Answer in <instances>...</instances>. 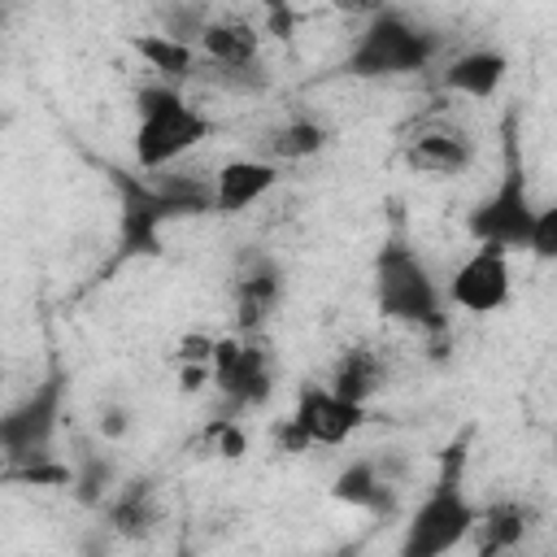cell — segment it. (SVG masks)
Segmentation results:
<instances>
[{
    "label": "cell",
    "instance_id": "6da1fadb",
    "mask_svg": "<svg viewBox=\"0 0 557 557\" xmlns=\"http://www.w3.org/2000/svg\"><path fill=\"white\" fill-rule=\"evenodd\" d=\"M370 292H374V313L383 322H396L405 331H418L431 348L435 361L448 357V339H453V313L444 300V283L431 274L426 257L409 244V235L396 226L383 235V244L374 248V265H370Z\"/></svg>",
    "mask_w": 557,
    "mask_h": 557
},
{
    "label": "cell",
    "instance_id": "7a4b0ae2",
    "mask_svg": "<svg viewBox=\"0 0 557 557\" xmlns=\"http://www.w3.org/2000/svg\"><path fill=\"white\" fill-rule=\"evenodd\" d=\"M444 30L422 22L409 9H374L361 30L352 35L348 52L339 57V74L344 78H361V83H379V78H405V74H422L435 70L444 61Z\"/></svg>",
    "mask_w": 557,
    "mask_h": 557
},
{
    "label": "cell",
    "instance_id": "3957f363",
    "mask_svg": "<svg viewBox=\"0 0 557 557\" xmlns=\"http://www.w3.org/2000/svg\"><path fill=\"white\" fill-rule=\"evenodd\" d=\"M466 461H470V431H461L440 453V470L422 500L405 513L396 557H448L466 544L474 527V500L466 492Z\"/></svg>",
    "mask_w": 557,
    "mask_h": 557
},
{
    "label": "cell",
    "instance_id": "277c9868",
    "mask_svg": "<svg viewBox=\"0 0 557 557\" xmlns=\"http://www.w3.org/2000/svg\"><path fill=\"white\" fill-rule=\"evenodd\" d=\"M213 131L218 122L183 87H170V83L135 87V144L131 148L144 174L187 161Z\"/></svg>",
    "mask_w": 557,
    "mask_h": 557
},
{
    "label": "cell",
    "instance_id": "5b68a950",
    "mask_svg": "<svg viewBox=\"0 0 557 557\" xmlns=\"http://www.w3.org/2000/svg\"><path fill=\"white\" fill-rule=\"evenodd\" d=\"M535 200L527 187V170H522V139H518V109H505L500 122V174L496 187L466 213V235L483 248H500V252H527L531 226H535Z\"/></svg>",
    "mask_w": 557,
    "mask_h": 557
},
{
    "label": "cell",
    "instance_id": "8992f818",
    "mask_svg": "<svg viewBox=\"0 0 557 557\" xmlns=\"http://www.w3.org/2000/svg\"><path fill=\"white\" fill-rule=\"evenodd\" d=\"M65 400H70V370L61 361H52L48 374L26 396H17L9 409H0V461H4V470L61 457L57 431L65 418Z\"/></svg>",
    "mask_w": 557,
    "mask_h": 557
},
{
    "label": "cell",
    "instance_id": "52a82bcc",
    "mask_svg": "<svg viewBox=\"0 0 557 557\" xmlns=\"http://www.w3.org/2000/svg\"><path fill=\"white\" fill-rule=\"evenodd\" d=\"M209 387L218 392V405L226 418H244L252 409H265L274 387H278V370H274V352H270L265 335H257V339L218 335Z\"/></svg>",
    "mask_w": 557,
    "mask_h": 557
},
{
    "label": "cell",
    "instance_id": "ba28073f",
    "mask_svg": "<svg viewBox=\"0 0 557 557\" xmlns=\"http://www.w3.org/2000/svg\"><path fill=\"white\" fill-rule=\"evenodd\" d=\"M370 422V409L361 405H348L339 400L326 383H300L296 387V400H292V413L274 426V448L296 457V453H309V448H339L348 444L361 426Z\"/></svg>",
    "mask_w": 557,
    "mask_h": 557
},
{
    "label": "cell",
    "instance_id": "9c48e42d",
    "mask_svg": "<svg viewBox=\"0 0 557 557\" xmlns=\"http://www.w3.org/2000/svg\"><path fill=\"white\" fill-rule=\"evenodd\" d=\"M287 296V270L270 248H244L235 252L226 300H231V335H265V326L278 318Z\"/></svg>",
    "mask_w": 557,
    "mask_h": 557
},
{
    "label": "cell",
    "instance_id": "30bf717a",
    "mask_svg": "<svg viewBox=\"0 0 557 557\" xmlns=\"http://www.w3.org/2000/svg\"><path fill=\"white\" fill-rule=\"evenodd\" d=\"M104 178H109V187L117 196V261L157 257L161 252V231L170 222H178L174 209L161 200L152 178L139 174V170L104 161Z\"/></svg>",
    "mask_w": 557,
    "mask_h": 557
},
{
    "label": "cell",
    "instance_id": "8fae6325",
    "mask_svg": "<svg viewBox=\"0 0 557 557\" xmlns=\"http://www.w3.org/2000/svg\"><path fill=\"white\" fill-rule=\"evenodd\" d=\"M474 161H479V139H474V131H470L461 117L444 113V109L422 113V117L405 131V139H400V165H405L409 174H422V178H457V174H466Z\"/></svg>",
    "mask_w": 557,
    "mask_h": 557
},
{
    "label": "cell",
    "instance_id": "7c38bea8",
    "mask_svg": "<svg viewBox=\"0 0 557 557\" xmlns=\"http://www.w3.org/2000/svg\"><path fill=\"white\" fill-rule=\"evenodd\" d=\"M513 296V270H509V252L500 248H483L474 244L470 257L453 270V278L444 283V300L448 309H461V313H474V318H487V313H500Z\"/></svg>",
    "mask_w": 557,
    "mask_h": 557
},
{
    "label": "cell",
    "instance_id": "4fadbf2b",
    "mask_svg": "<svg viewBox=\"0 0 557 557\" xmlns=\"http://www.w3.org/2000/svg\"><path fill=\"white\" fill-rule=\"evenodd\" d=\"M165 496L152 474H131L113 487V496L96 509V522L126 548V544H152L165 531Z\"/></svg>",
    "mask_w": 557,
    "mask_h": 557
},
{
    "label": "cell",
    "instance_id": "5bb4252c",
    "mask_svg": "<svg viewBox=\"0 0 557 557\" xmlns=\"http://www.w3.org/2000/svg\"><path fill=\"white\" fill-rule=\"evenodd\" d=\"M535 522H540L535 500H527V496H496V500L474 509V527H470L466 544L474 548V557H518L522 544L531 540Z\"/></svg>",
    "mask_w": 557,
    "mask_h": 557
},
{
    "label": "cell",
    "instance_id": "9a60e30c",
    "mask_svg": "<svg viewBox=\"0 0 557 557\" xmlns=\"http://www.w3.org/2000/svg\"><path fill=\"white\" fill-rule=\"evenodd\" d=\"M331 144V126L322 113L313 109H287L283 117L265 122L257 135H252V157L270 161V165H296V161H309L318 157L322 148Z\"/></svg>",
    "mask_w": 557,
    "mask_h": 557
},
{
    "label": "cell",
    "instance_id": "2e32d148",
    "mask_svg": "<svg viewBox=\"0 0 557 557\" xmlns=\"http://www.w3.org/2000/svg\"><path fill=\"white\" fill-rule=\"evenodd\" d=\"M509 78V57L496 44H470L457 48L453 57L440 61V91L448 96H466V100H492L500 91V83Z\"/></svg>",
    "mask_w": 557,
    "mask_h": 557
},
{
    "label": "cell",
    "instance_id": "e0dca14e",
    "mask_svg": "<svg viewBox=\"0 0 557 557\" xmlns=\"http://www.w3.org/2000/svg\"><path fill=\"white\" fill-rule=\"evenodd\" d=\"M331 500H339V505H348V509H361V513H370V518H379V522H392V518L400 513V487L383 483V474H379V466H374L370 453L348 457V461L335 470V479H331Z\"/></svg>",
    "mask_w": 557,
    "mask_h": 557
},
{
    "label": "cell",
    "instance_id": "ac0fdd59",
    "mask_svg": "<svg viewBox=\"0 0 557 557\" xmlns=\"http://www.w3.org/2000/svg\"><path fill=\"white\" fill-rule=\"evenodd\" d=\"M200 52V65H218V70H235V65H252V61H265L261 57V26L248 17V13H231V9H218L196 44Z\"/></svg>",
    "mask_w": 557,
    "mask_h": 557
},
{
    "label": "cell",
    "instance_id": "d6986e66",
    "mask_svg": "<svg viewBox=\"0 0 557 557\" xmlns=\"http://www.w3.org/2000/svg\"><path fill=\"white\" fill-rule=\"evenodd\" d=\"M283 170L261 161V157H235V161H222L213 170V213L222 218H235L244 209H252L257 200H265L274 187H278Z\"/></svg>",
    "mask_w": 557,
    "mask_h": 557
},
{
    "label": "cell",
    "instance_id": "ffe728a7",
    "mask_svg": "<svg viewBox=\"0 0 557 557\" xmlns=\"http://www.w3.org/2000/svg\"><path fill=\"white\" fill-rule=\"evenodd\" d=\"M326 387H331L339 400L370 409L374 396L387 387V357H383L374 344H348V348H339V357L331 361Z\"/></svg>",
    "mask_w": 557,
    "mask_h": 557
},
{
    "label": "cell",
    "instance_id": "44dd1931",
    "mask_svg": "<svg viewBox=\"0 0 557 557\" xmlns=\"http://www.w3.org/2000/svg\"><path fill=\"white\" fill-rule=\"evenodd\" d=\"M126 474H122V466H117V457L109 453V444H78V453L70 457V496L83 505V509H100L109 496H113V487L122 483Z\"/></svg>",
    "mask_w": 557,
    "mask_h": 557
},
{
    "label": "cell",
    "instance_id": "7402d4cb",
    "mask_svg": "<svg viewBox=\"0 0 557 557\" xmlns=\"http://www.w3.org/2000/svg\"><path fill=\"white\" fill-rule=\"evenodd\" d=\"M148 178L161 191V200L174 209V218H205V213H213V174L209 170H196V165L178 161V165L152 170Z\"/></svg>",
    "mask_w": 557,
    "mask_h": 557
},
{
    "label": "cell",
    "instance_id": "603a6c76",
    "mask_svg": "<svg viewBox=\"0 0 557 557\" xmlns=\"http://www.w3.org/2000/svg\"><path fill=\"white\" fill-rule=\"evenodd\" d=\"M131 48H135V57L152 70V83L187 87V83H196V74H200V52L187 48V44H174V39H165V35H157V30H152V35H135Z\"/></svg>",
    "mask_w": 557,
    "mask_h": 557
},
{
    "label": "cell",
    "instance_id": "cb8c5ba5",
    "mask_svg": "<svg viewBox=\"0 0 557 557\" xmlns=\"http://www.w3.org/2000/svg\"><path fill=\"white\" fill-rule=\"evenodd\" d=\"M213 13H218L213 4H183V0L152 9V17H157V35H165V39H174V44H187V48L200 44V35H205V26H209Z\"/></svg>",
    "mask_w": 557,
    "mask_h": 557
},
{
    "label": "cell",
    "instance_id": "d4e9b609",
    "mask_svg": "<svg viewBox=\"0 0 557 557\" xmlns=\"http://www.w3.org/2000/svg\"><path fill=\"white\" fill-rule=\"evenodd\" d=\"M200 83H209L213 91H226V96H265L274 87V74L265 61H252V65H235V70H218V65H200L196 74Z\"/></svg>",
    "mask_w": 557,
    "mask_h": 557
},
{
    "label": "cell",
    "instance_id": "484cf974",
    "mask_svg": "<svg viewBox=\"0 0 557 557\" xmlns=\"http://www.w3.org/2000/svg\"><path fill=\"white\" fill-rule=\"evenodd\" d=\"M131 431H135V409H131V400H122V396H100L96 409H91V435L113 448V444L131 440Z\"/></svg>",
    "mask_w": 557,
    "mask_h": 557
},
{
    "label": "cell",
    "instance_id": "4316f807",
    "mask_svg": "<svg viewBox=\"0 0 557 557\" xmlns=\"http://www.w3.org/2000/svg\"><path fill=\"white\" fill-rule=\"evenodd\" d=\"M205 444H209L213 457H222V461H239V457L248 453V431H244L239 418L218 413V418L205 426Z\"/></svg>",
    "mask_w": 557,
    "mask_h": 557
},
{
    "label": "cell",
    "instance_id": "83f0119b",
    "mask_svg": "<svg viewBox=\"0 0 557 557\" xmlns=\"http://www.w3.org/2000/svg\"><path fill=\"white\" fill-rule=\"evenodd\" d=\"M527 252L535 261H557V205H540L535 209V226H531Z\"/></svg>",
    "mask_w": 557,
    "mask_h": 557
},
{
    "label": "cell",
    "instance_id": "f1b7e54d",
    "mask_svg": "<svg viewBox=\"0 0 557 557\" xmlns=\"http://www.w3.org/2000/svg\"><path fill=\"white\" fill-rule=\"evenodd\" d=\"M213 348H218V335H209V331H183L174 339V366H213Z\"/></svg>",
    "mask_w": 557,
    "mask_h": 557
},
{
    "label": "cell",
    "instance_id": "f546056e",
    "mask_svg": "<svg viewBox=\"0 0 557 557\" xmlns=\"http://www.w3.org/2000/svg\"><path fill=\"white\" fill-rule=\"evenodd\" d=\"M117 548H122V544H117L100 522H91V527L78 535V557H117Z\"/></svg>",
    "mask_w": 557,
    "mask_h": 557
},
{
    "label": "cell",
    "instance_id": "4dcf8cb0",
    "mask_svg": "<svg viewBox=\"0 0 557 557\" xmlns=\"http://www.w3.org/2000/svg\"><path fill=\"white\" fill-rule=\"evenodd\" d=\"M178 370V392L183 396H196L209 387V366H174Z\"/></svg>",
    "mask_w": 557,
    "mask_h": 557
},
{
    "label": "cell",
    "instance_id": "1f68e13d",
    "mask_svg": "<svg viewBox=\"0 0 557 557\" xmlns=\"http://www.w3.org/2000/svg\"><path fill=\"white\" fill-rule=\"evenodd\" d=\"M357 553H361V544H339V548H331L322 557H357Z\"/></svg>",
    "mask_w": 557,
    "mask_h": 557
},
{
    "label": "cell",
    "instance_id": "d6a6232c",
    "mask_svg": "<svg viewBox=\"0 0 557 557\" xmlns=\"http://www.w3.org/2000/svg\"><path fill=\"white\" fill-rule=\"evenodd\" d=\"M4 26H9V9L0 4V30H4Z\"/></svg>",
    "mask_w": 557,
    "mask_h": 557
},
{
    "label": "cell",
    "instance_id": "836d02e7",
    "mask_svg": "<svg viewBox=\"0 0 557 557\" xmlns=\"http://www.w3.org/2000/svg\"><path fill=\"white\" fill-rule=\"evenodd\" d=\"M174 557H196V553H191L187 544H178V553H174Z\"/></svg>",
    "mask_w": 557,
    "mask_h": 557
},
{
    "label": "cell",
    "instance_id": "e575fe53",
    "mask_svg": "<svg viewBox=\"0 0 557 557\" xmlns=\"http://www.w3.org/2000/svg\"><path fill=\"white\" fill-rule=\"evenodd\" d=\"M540 557H548V553H540Z\"/></svg>",
    "mask_w": 557,
    "mask_h": 557
}]
</instances>
